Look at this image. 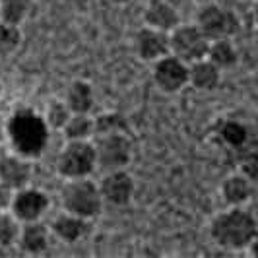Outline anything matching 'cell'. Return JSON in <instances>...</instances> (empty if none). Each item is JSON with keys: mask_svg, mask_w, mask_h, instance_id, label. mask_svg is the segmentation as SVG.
Listing matches in <instances>:
<instances>
[{"mask_svg": "<svg viewBox=\"0 0 258 258\" xmlns=\"http://www.w3.org/2000/svg\"><path fill=\"white\" fill-rule=\"evenodd\" d=\"M49 124L43 115L33 109H16L6 120V138L12 146L14 154L26 159H35L45 154L49 146Z\"/></svg>", "mask_w": 258, "mask_h": 258, "instance_id": "cell-1", "label": "cell"}, {"mask_svg": "<svg viewBox=\"0 0 258 258\" xmlns=\"http://www.w3.org/2000/svg\"><path fill=\"white\" fill-rule=\"evenodd\" d=\"M210 237L225 250H245L256 239V218L243 206L227 208L212 220Z\"/></svg>", "mask_w": 258, "mask_h": 258, "instance_id": "cell-2", "label": "cell"}, {"mask_svg": "<svg viewBox=\"0 0 258 258\" xmlns=\"http://www.w3.org/2000/svg\"><path fill=\"white\" fill-rule=\"evenodd\" d=\"M60 196H62L64 212L80 216L84 220L97 218L103 210V198L99 192V186L95 182L88 181V177L68 179Z\"/></svg>", "mask_w": 258, "mask_h": 258, "instance_id": "cell-3", "label": "cell"}, {"mask_svg": "<svg viewBox=\"0 0 258 258\" xmlns=\"http://www.w3.org/2000/svg\"><path fill=\"white\" fill-rule=\"evenodd\" d=\"M95 167V146L90 140H68L56 159V169L64 179L90 177Z\"/></svg>", "mask_w": 258, "mask_h": 258, "instance_id": "cell-4", "label": "cell"}, {"mask_svg": "<svg viewBox=\"0 0 258 258\" xmlns=\"http://www.w3.org/2000/svg\"><path fill=\"white\" fill-rule=\"evenodd\" d=\"M210 39L198 26H179L169 31V52L182 62L192 64L200 58H206Z\"/></svg>", "mask_w": 258, "mask_h": 258, "instance_id": "cell-5", "label": "cell"}, {"mask_svg": "<svg viewBox=\"0 0 258 258\" xmlns=\"http://www.w3.org/2000/svg\"><path fill=\"white\" fill-rule=\"evenodd\" d=\"M95 146V159L97 167L107 171L124 169L132 159V142L126 132H115V134H103L97 136Z\"/></svg>", "mask_w": 258, "mask_h": 258, "instance_id": "cell-6", "label": "cell"}, {"mask_svg": "<svg viewBox=\"0 0 258 258\" xmlns=\"http://www.w3.org/2000/svg\"><path fill=\"white\" fill-rule=\"evenodd\" d=\"M202 33L210 41L214 39H231L239 31V18L218 4H208L198 14V24Z\"/></svg>", "mask_w": 258, "mask_h": 258, "instance_id": "cell-7", "label": "cell"}, {"mask_svg": "<svg viewBox=\"0 0 258 258\" xmlns=\"http://www.w3.org/2000/svg\"><path fill=\"white\" fill-rule=\"evenodd\" d=\"M47 210H49V196L43 190L33 186H22L14 190V196L10 200V212L20 223L41 220V216Z\"/></svg>", "mask_w": 258, "mask_h": 258, "instance_id": "cell-8", "label": "cell"}, {"mask_svg": "<svg viewBox=\"0 0 258 258\" xmlns=\"http://www.w3.org/2000/svg\"><path fill=\"white\" fill-rule=\"evenodd\" d=\"M154 82L161 91L177 93L188 84V64L169 52L155 60Z\"/></svg>", "mask_w": 258, "mask_h": 258, "instance_id": "cell-9", "label": "cell"}, {"mask_svg": "<svg viewBox=\"0 0 258 258\" xmlns=\"http://www.w3.org/2000/svg\"><path fill=\"white\" fill-rule=\"evenodd\" d=\"M103 202H109L113 206H126L134 194V181L124 169L107 171L103 181L97 184Z\"/></svg>", "mask_w": 258, "mask_h": 258, "instance_id": "cell-10", "label": "cell"}, {"mask_svg": "<svg viewBox=\"0 0 258 258\" xmlns=\"http://www.w3.org/2000/svg\"><path fill=\"white\" fill-rule=\"evenodd\" d=\"M134 47L138 56L146 62H155L157 58L169 54V33L146 26L138 29L134 37Z\"/></svg>", "mask_w": 258, "mask_h": 258, "instance_id": "cell-11", "label": "cell"}, {"mask_svg": "<svg viewBox=\"0 0 258 258\" xmlns=\"http://www.w3.org/2000/svg\"><path fill=\"white\" fill-rule=\"evenodd\" d=\"M31 181L29 159L18 154L0 157V186L6 190H18Z\"/></svg>", "mask_w": 258, "mask_h": 258, "instance_id": "cell-12", "label": "cell"}, {"mask_svg": "<svg viewBox=\"0 0 258 258\" xmlns=\"http://www.w3.org/2000/svg\"><path fill=\"white\" fill-rule=\"evenodd\" d=\"M51 241V231L47 225H43L41 220L35 221H24L20 223V233H18V241L16 245L27 252V254H41L47 250Z\"/></svg>", "mask_w": 258, "mask_h": 258, "instance_id": "cell-13", "label": "cell"}, {"mask_svg": "<svg viewBox=\"0 0 258 258\" xmlns=\"http://www.w3.org/2000/svg\"><path fill=\"white\" fill-rule=\"evenodd\" d=\"M49 231H51V235L58 237L64 243H76V241L84 239L88 235V231H90V220H84L80 216L64 212L62 216L52 220Z\"/></svg>", "mask_w": 258, "mask_h": 258, "instance_id": "cell-14", "label": "cell"}, {"mask_svg": "<svg viewBox=\"0 0 258 258\" xmlns=\"http://www.w3.org/2000/svg\"><path fill=\"white\" fill-rule=\"evenodd\" d=\"M144 20H146V26L167 31V33L173 27L179 26V14L167 0H152L146 8Z\"/></svg>", "mask_w": 258, "mask_h": 258, "instance_id": "cell-15", "label": "cell"}, {"mask_svg": "<svg viewBox=\"0 0 258 258\" xmlns=\"http://www.w3.org/2000/svg\"><path fill=\"white\" fill-rule=\"evenodd\" d=\"M221 82V70L212 64L208 58H200L192 64H188V84L200 91L218 90Z\"/></svg>", "mask_w": 258, "mask_h": 258, "instance_id": "cell-16", "label": "cell"}, {"mask_svg": "<svg viewBox=\"0 0 258 258\" xmlns=\"http://www.w3.org/2000/svg\"><path fill=\"white\" fill-rule=\"evenodd\" d=\"M221 196L229 206H245L252 196V181L243 173L231 175L221 184Z\"/></svg>", "mask_w": 258, "mask_h": 258, "instance_id": "cell-17", "label": "cell"}, {"mask_svg": "<svg viewBox=\"0 0 258 258\" xmlns=\"http://www.w3.org/2000/svg\"><path fill=\"white\" fill-rule=\"evenodd\" d=\"M93 101H95V95H93L91 84L84 80H76L70 84V88L66 91L64 103L68 105L72 113H90Z\"/></svg>", "mask_w": 258, "mask_h": 258, "instance_id": "cell-18", "label": "cell"}, {"mask_svg": "<svg viewBox=\"0 0 258 258\" xmlns=\"http://www.w3.org/2000/svg\"><path fill=\"white\" fill-rule=\"evenodd\" d=\"M206 58L212 64L218 66L220 70H223V68H231L237 64L239 54H237L229 39H214V41H210Z\"/></svg>", "mask_w": 258, "mask_h": 258, "instance_id": "cell-19", "label": "cell"}, {"mask_svg": "<svg viewBox=\"0 0 258 258\" xmlns=\"http://www.w3.org/2000/svg\"><path fill=\"white\" fill-rule=\"evenodd\" d=\"M62 130L66 140H90L93 136V118L90 113H72Z\"/></svg>", "mask_w": 258, "mask_h": 258, "instance_id": "cell-20", "label": "cell"}, {"mask_svg": "<svg viewBox=\"0 0 258 258\" xmlns=\"http://www.w3.org/2000/svg\"><path fill=\"white\" fill-rule=\"evenodd\" d=\"M218 136L225 146L241 148L248 140V128L239 120H223L218 126Z\"/></svg>", "mask_w": 258, "mask_h": 258, "instance_id": "cell-21", "label": "cell"}, {"mask_svg": "<svg viewBox=\"0 0 258 258\" xmlns=\"http://www.w3.org/2000/svg\"><path fill=\"white\" fill-rule=\"evenodd\" d=\"M31 0H0V20L20 26L29 14Z\"/></svg>", "mask_w": 258, "mask_h": 258, "instance_id": "cell-22", "label": "cell"}, {"mask_svg": "<svg viewBox=\"0 0 258 258\" xmlns=\"http://www.w3.org/2000/svg\"><path fill=\"white\" fill-rule=\"evenodd\" d=\"M115 132H128L126 118L118 113H105L93 118V136L115 134Z\"/></svg>", "mask_w": 258, "mask_h": 258, "instance_id": "cell-23", "label": "cell"}, {"mask_svg": "<svg viewBox=\"0 0 258 258\" xmlns=\"http://www.w3.org/2000/svg\"><path fill=\"white\" fill-rule=\"evenodd\" d=\"M20 233V221L14 218L12 212L0 210V248L16 245Z\"/></svg>", "mask_w": 258, "mask_h": 258, "instance_id": "cell-24", "label": "cell"}, {"mask_svg": "<svg viewBox=\"0 0 258 258\" xmlns=\"http://www.w3.org/2000/svg\"><path fill=\"white\" fill-rule=\"evenodd\" d=\"M22 45V29L16 24L0 20V54H10Z\"/></svg>", "mask_w": 258, "mask_h": 258, "instance_id": "cell-25", "label": "cell"}, {"mask_svg": "<svg viewBox=\"0 0 258 258\" xmlns=\"http://www.w3.org/2000/svg\"><path fill=\"white\" fill-rule=\"evenodd\" d=\"M70 115H72V111L68 109V105H66L64 101H52V103H49V107H47L43 118H45V122L49 124V128L62 130V126L66 124V120L70 118Z\"/></svg>", "mask_w": 258, "mask_h": 258, "instance_id": "cell-26", "label": "cell"}, {"mask_svg": "<svg viewBox=\"0 0 258 258\" xmlns=\"http://www.w3.org/2000/svg\"><path fill=\"white\" fill-rule=\"evenodd\" d=\"M243 167H241V173L245 175L246 179H250V181H254L256 179V173H258V159H256V154L254 152H250V154L243 157V163H241Z\"/></svg>", "mask_w": 258, "mask_h": 258, "instance_id": "cell-27", "label": "cell"}, {"mask_svg": "<svg viewBox=\"0 0 258 258\" xmlns=\"http://www.w3.org/2000/svg\"><path fill=\"white\" fill-rule=\"evenodd\" d=\"M6 138V120H2V116H0V142Z\"/></svg>", "mask_w": 258, "mask_h": 258, "instance_id": "cell-28", "label": "cell"}, {"mask_svg": "<svg viewBox=\"0 0 258 258\" xmlns=\"http://www.w3.org/2000/svg\"><path fill=\"white\" fill-rule=\"evenodd\" d=\"M68 2H72V4H88L90 0H68Z\"/></svg>", "mask_w": 258, "mask_h": 258, "instance_id": "cell-29", "label": "cell"}, {"mask_svg": "<svg viewBox=\"0 0 258 258\" xmlns=\"http://www.w3.org/2000/svg\"><path fill=\"white\" fill-rule=\"evenodd\" d=\"M115 4H126V2H130V0H113Z\"/></svg>", "mask_w": 258, "mask_h": 258, "instance_id": "cell-30", "label": "cell"}, {"mask_svg": "<svg viewBox=\"0 0 258 258\" xmlns=\"http://www.w3.org/2000/svg\"><path fill=\"white\" fill-rule=\"evenodd\" d=\"M0 95H2V84H0Z\"/></svg>", "mask_w": 258, "mask_h": 258, "instance_id": "cell-31", "label": "cell"}]
</instances>
